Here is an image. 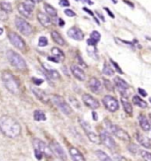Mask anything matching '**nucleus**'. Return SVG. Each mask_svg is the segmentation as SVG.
<instances>
[{
  "label": "nucleus",
  "mask_w": 151,
  "mask_h": 161,
  "mask_svg": "<svg viewBox=\"0 0 151 161\" xmlns=\"http://www.w3.org/2000/svg\"><path fill=\"white\" fill-rule=\"evenodd\" d=\"M82 100H83V103L91 109H97L100 106L98 100L95 99L94 96H92L91 95L84 94L82 96Z\"/></svg>",
  "instance_id": "16"
},
{
  "label": "nucleus",
  "mask_w": 151,
  "mask_h": 161,
  "mask_svg": "<svg viewBox=\"0 0 151 161\" xmlns=\"http://www.w3.org/2000/svg\"><path fill=\"white\" fill-rule=\"evenodd\" d=\"M31 1H32V2H33V3H34L35 5H36V4H37V3H39V2H40V0H31Z\"/></svg>",
  "instance_id": "53"
},
{
  "label": "nucleus",
  "mask_w": 151,
  "mask_h": 161,
  "mask_svg": "<svg viewBox=\"0 0 151 161\" xmlns=\"http://www.w3.org/2000/svg\"><path fill=\"white\" fill-rule=\"evenodd\" d=\"M0 8L5 13H9V12H12V6L8 2H1L0 3Z\"/></svg>",
  "instance_id": "31"
},
{
  "label": "nucleus",
  "mask_w": 151,
  "mask_h": 161,
  "mask_svg": "<svg viewBox=\"0 0 151 161\" xmlns=\"http://www.w3.org/2000/svg\"><path fill=\"white\" fill-rule=\"evenodd\" d=\"M80 123H81V126L82 127L83 130L85 131V133L87 134L88 139L94 143H96V144H99L101 141H100V137L95 134V133L93 131L91 126L88 124V122H87L84 120H80Z\"/></svg>",
  "instance_id": "9"
},
{
  "label": "nucleus",
  "mask_w": 151,
  "mask_h": 161,
  "mask_svg": "<svg viewBox=\"0 0 151 161\" xmlns=\"http://www.w3.org/2000/svg\"><path fill=\"white\" fill-rule=\"evenodd\" d=\"M35 9V4L31 0H26L25 2L19 4L18 6L19 12L26 18H32L33 11Z\"/></svg>",
  "instance_id": "7"
},
{
  "label": "nucleus",
  "mask_w": 151,
  "mask_h": 161,
  "mask_svg": "<svg viewBox=\"0 0 151 161\" xmlns=\"http://www.w3.org/2000/svg\"><path fill=\"white\" fill-rule=\"evenodd\" d=\"M140 154L145 161H151V153L146 151H141Z\"/></svg>",
  "instance_id": "35"
},
{
  "label": "nucleus",
  "mask_w": 151,
  "mask_h": 161,
  "mask_svg": "<svg viewBox=\"0 0 151 161\" xmlns=\"http://www.w3.org/2000/svg\"><path fill=\"white\" fill-rule=\"evenodd\" d=\"M31 90L33 92V94L37 97L38 99L42 102V103H44V104H47L48 102L50 101V97L49 96L41 89L36 88V87H31Z\"/></svg>",
  "instance_id": "17"
},
{
  "label": "nucleus",
  "mask_w": 151,
  "mask_h": 161,
  "mask_svg": "<svg viewBox=\"0 0 151 161\" xmlns=\"http://www.w3.org/2000/svg\"><path fill=\"white\" fill-rule=\"evenodd\" d=\"M87 44H88V46L94 47V46L96 45V44H97V43H96L94 40H93V39L89 38V39H88V40H87Z\"/></svg>",
  "instance_id": "42"
},
{
  "label": "nucleus",
  "mask_w": 151,
  "mask_h": 161,
  "mask_svg": "<svg viewBox=\"0 0 151 161\" xmlns=\"http://www.w3.org/2000/svg\"><path fill=\"white\" fill-rule=\"evenodd\" d=\"M83 10H84L85 12H87L88 13H89L90 15H92V16H94V13H93V12H91L90 10H88V8H85V7L83 8Z\"/></svg>",
  "instance_id": "49"
},
{
  "label": "nucleus",
  "mask_w": 151,
  "mask_h": 161,
  "mask_svg": "<svg viewBox=\"0 0 151 161\" xmlns=\"http://www.w3.org/2000/svg\"><path fill=\"white\" fill-rule=\"evenodd\" d=\"M65 25V21H63V19H59V26L60 27H63Z\"/></svg>",
  "instance_id": "51"
},
{
  "label": "nucleus",
  "mask_w": 151,
  "mask_h": 161,
  "mask_svg": "<svg viewBox=\"0 0 151 161\" xmlns=\"http://www.w3.org/2000/svg\"><path fill=\"white\" fill-rule=\"evenodd\" d=\"M103 74L107 76H112L114 75L113 69L112 68V66H110L107 63H104V68H103Z\"/></svg>",
  "instance_id": "32"
},
{
  "label": "nucleus",
  "mask_w": 151,
  "mask_h": 161,
  "mask_svg": "<svg viewBox=\"0 0 151 161\" xmlns=\"http://www.w3.org/2000/svg\"><path fill=\"white\" fill-rule=\"evenodd\" d=\"M69 153L73 161H86L82 153L75 147H71L69 149Z\"/></svg>",
  "instance_id": "21"
},
{
  "label": "nucleus",
  "mask_w": 151,
  "mask_h": 161,
  "mask_svg": "<svg viewBox=\"0 0 151 161\" xmlns=\"http://www.w3.org/2000/svg\"><path fill=\"white\" fill-rule=\"evenodd\" d=\"M15 26L19 32L24 35L29 37L32 33H33V29L31 27V25L29 24L28 21H26L24 19L20 18V17H16L15 19Z\"/></svg>",
  "instance_id": "8"
},
{
  "label": "nucleus",
  "mask_w": 151,
  "mask_h": 161,
  "mask_svg": "<svg viewBox=\"0 0 151 161\" xmlns=\"http://www.w3.org/2000/svg\"><path fill=\"white\" fill-rule=\"evenodd\" d=\"M59 5H60V6L66 7V6H69V5H70V3H69L68 0H60V1H59Z\"/></svg>",
  "instance_id": "43"
},
{
  "label": "nucleus",
  "mask_w": 151,
  "mask_h": 161,
  "mask_svg": "<svg viewBox=\"0 0 151 161\" xmlns=\"http://www.w3.org/2000/svg\"><path fill=\"white\" fill-rule=\"evenodd\" d=\"M51 101L63 114H66L67 116L71 115L72 113H73L72 107L67 104V102H66V100L64 99L63 96L58 95H54L51 97Z\"/></svg>",
  "instance_id": "5"
},
{
  "label": "nucleus",
  "mask_w": 151,
  "mask_h": 161,
  "mask_svg": "<svg viewBox=\"0 0 151 161\" xmlns=\"http://www.w3.org/2000/svg\"><path fill=\"white\" fill-rule=\"evenodd\" d=\"M103 104L105 106V108L112 113H115L119 109V104L118 100L110 95L105 96L103 98Z\"/></svg>",
  "instance_id": "11"
},
{
  "label": "nucleus",
  "mask_w": 151,
  "mask_h": 161,
  "mask_svg": "<svg viewBox=\"0 0 151 161\" xmlns=\"http://www.w3.org/2000/svg\"><path fill=\"white\" fill-rule=\"evenodd\" d=\"M138 92H139V94L142 95V96H148V93H147L143 89H142V88H138Z\"/></svg>",
  "instance_id": "44"
},
{
  "label": "nucleus",
  "mask_w": 151,
  "mask_h": 161,
  "mask_svg": "<svg viewBox=\"0 0 151 161\" xmlns=\"http://www.w3.org/2000/svg\"><path fill=\"white\" fill-rule=\"evenodd\" d=\"M51 38L53 39V41L58 44V45H61V46H63V45H65L66 44V41H65V39L61 37V35L57 32V31H52L51 32Z\"/></svg>",
  "instance_id": "26"
},
{
  "label": "nucleus",
  "mask_w": 151,
  "mask_h": 161,
  "mask_svg": "<svg viewBox=\"0 0 151 161\" xmlns=\"http://www.w3.org/2000/svg\"><path fill=\"white\" fill-rule=\"evenodd\" d=\"M67 36L75 41H82L84 38L83 32L81 31V29L77 28V27H73V28L68 29Z\"/></svg>",
  "instance_id": "15"
},
{
  "label": "nucleus",
  "mask_w": 151,
  "mask_h": 161,
  "mask_svg": "<svg viewBox=\"0 0 151 161\" xmlns=\"http://www.w3.org/2000/svg\"><path fill=\"white\" fill-rule=\"evenodd\" d=\"M0 131L9 138H16L21 133V127L12 117L4 115L0 118Z\"/></svg>",
  "instance_id": "1"
},
{
  "label": "nucleus",
  "mask_w": 151,
  "mask_h": 161,
  "mask_svg": "<svg viewBox=\"0 0 151 161\" xmlns=\"http://www.w3.org/2000/svg\"><path fill=\"white\" fill-rule=\"evenodd\" d=\"M95 13H96V14H97V15L99 16V18H100V19H102L103 21H105V19H104V15H102V14H101L100 12H95Z\"/></svg>",
  "instance_id": "46"
},
{
  "label": "nucleus",
  "mask_w": 151,
  "mask_h": 161,
  "mask_svg": "<svg viewBox=\"0 0 151 161\" xmlns=\"http://www.w3.org/2000/svg\"><path fill=\"white\" fill-rule=\"evenodd\" d=\"M136 140L140 144H142V146H144L145 148H150L151 142L147 136H144L141 133H137L136 134Z\"/></svg>",
  "instance_id": "23"
},
{
  "label": "nucleus",
  "mask_w": 151,
  "mask_h": 161,
  "mask_svg": "<svg viewBox=\"0 0 151 161\" xmlns=\"http://www.w3.org/2000/svg\"><path fill=\"white\" fill-rule=\"evenodd\" d=\"M128 150H129V152H132V154H137L138 152H141L140 148H139L136 144H134V143H131V144L128 146Z\"/></svg>",
  "instance_id": "34"
},
{
  "label": "nucleus",
  "mask_w": 151,
  "mask_h": 161,
  "mask_svg": "<svg viewBox=\"0 0 151 161\" xmlns=\"http://www.w3.org/2000/svg\"><path fill=\"white\" fill-rule=\"evenodd\" d=\"M95 155L100 161H113L106 153L103 151H96Z\"/></svg>",
  "instance_id": "29"
},
{
  "label": "nucleus",
  "mask_w": 151,
  "mask_h": 161,
  "mask_svg": "<svg viewBox=\"0 0 151 161\" xmlns=\"http://www.w3.org/2000/svg\"><path fill=\"white\" fill-rule=\"evenodd\" d=\"M37 19L38 21L45 28L50 27V24H51V20L50 19V17L48 16L47 14H45L43 12H39L37 13Z\"/></svg>",
  "instance_id": "22"
},
{
  "label": "nucleus",
  "mask_w": 151,
  "mask_h": 161,
  "mask_svg": "<svg viewBox=\"0 0 151 161\" xmlns=\"http://www.w3.org/2000/svg\"><path fill=\"white\" fill-rule=\"evenodd\" d=\"M65 14H66V16H68V17H74L76 15L75 12L71 9L65 10Z\"/></svg>",
  "instance_id": "41"
},
{
  "label": "nucleus",
  "mask_w": 151,
  "mask_h": 161,
  "mask_svg": "<svg viewBox=\"0 0 151 161\" xmlns=\"http://www.w3.org/2000/svg\"><path fill=\"white\" fill-rule=\"evenodd\" d=\"M121 103H122L124 111L128 114V115H132V107L131 103L129 102V100L127 99L126 96H122L121 97Z\"/></svg>",
  "instance_id": "24"
},
{
  "label": "nucleus",
  "mask_w": 151,
  "mask_h": 161,
  "mask_svg": "<svg viewBox=\"0 0 151 161\" xmlns=\"http://www.w3.org/2000/svg\"><path fill=\"white\" fill-rule=\"evenodd\" d=\"M88 88H89V89L92 92H94V93H99V92H101L103 87H102L101 82L98 79L94 78V77H92L88 81Z\"/></svg>",
  "instance_id": "19"
},
{
  "label": "nucleus",
  "mask_w": 151,
  "mask_h": 161,
  "mask_svg": "<svg viewBox=\"0 0 151 161\" xmlns=\"http://www.w3.org/2000/svg\"><path fill=\"white\" fill-rule=\"evenodd\" d=\"M112 2H113V4H117V1L116 0H112Z\"/></svg>",
  "instance_id": "55"
},
{
  "label": "nucleus",
  "mask_w": 151,
  "mask_h": 161,
  "mask_svg": "<svg viewBox=\"0 0 151 161\" xmlns=\"http://www.w3.org/2000/svg\"><path fill=\"white\" fill-rule=\"evenodd\" d=\"M44 9H45V12L51 17H56L57 15V11L53 6H51L50 5L45 4L44 5Z\"/></svg>",
  "instance_id": "30"
},
{
  "label": "nucleus",
  "mask_w": 151,
  "mask_h": 161,
  "mask_svg": "<svg viewBox=\"0 0 151 161\" xmlns=\"http://www.w3.org/2000/svg\"><path fill=\"white\" fill-rule=\"evenodd\" d=\"M51 53H52V57H49V59L51 60V61H54L56 63H58L60 61H63L65 59V54L64 52L59 49V48L57 47H53L51 49Z\"/></svg>",
  "instance_id": "18"
},
{
  "label": "nucleus",
  "mask_w": 151,
  "mask_h": 161,
  "mask_svg": "<svg viewBox=\"0 0 151 161\" xmlns=\"http://www.w3.org/2000/svg\"><path fill=\"white\" fill-rule=\"evenodd\" d=\"M150 121H151V118H150Z\"/></svg>",
  "instance_id": "57"
},
{
  "label": "nucleus",
  "mask_w": 151,
  "mask_h": 161,
  "mask_svg": "<svg viewBox=\"0 0 151 161\" xmlns=\"http://www.w3.org/2000/svg\"><path fill=\"white\" fill-rule=\"evenodd\" d=\"M149 101H150V102H151V97H150V98H149Z\"/></svg>",
  "instance_id": "56"
},
{
  "label": "nucleus",
  "mask_w": 151,
  "mask_h": 161,
  "mask_svg": "<svg viewBox=\"0 0 151 161\" xmlns=\"http://www.w3.org/2000/svg\"><path fill=\"white\" fill-rule=\"evenodd\" d=\"M125 3H126L127 5H129V6H131V7H133L134 5H133V4L132 3H131V2H129V1H127V0H123Z\"/></svg>",
  "instance_id": "50"
},
{
  "label": "nucleus",
  "mask_w": 151,
  "mask_h": 161,
  "mask_svg": "<svg viewBox=\"0 0 151 161\" xmlns=\"http://www.w3.org/2000/svg\"><path fill=\"white\" fill-rule=\"evenodd\" d=\"M33 146L35 150V156L38 160H41L43 156L50 158L53 154L50 150V145H48L47 143H45L43 141L38 138H35L33 140Z\"/></svg>",
  "instance_id": "3"
},
{
  "label": "nucleus",
  "mask_w": 151,
  "mask_h": 161,
  "mask_svg": "<svg viewBox=\"0 0 151 161\" xmlns=\"http://www.w3.org/2000/svg\"><path fill=\"white\" fill-rule=\"evenodd\" d=\"M110 61H111V63L114 66V67H115V69L117 70V72L118 73V74H120V75H123V71L122 69L120 68V66H118V63H116L115 61H113L112 59H110Z\"/></svg>",
  "instance_id": "39"
},
{
  "label": "nucleus",
  "mask_w": 151,
  "mask_h": 161,
  "mask_svg": "<svg viewBox=\"0 0 151 161\" xmlns=\"http://www.w3.org/2000/svg\"><path fill=\"white\" fill-rule=\"evenodd\" d=\"M90 38L94 40L96 43H98V42L100 41V39H101V35H100V33H99L98 31L94 30V31L90 34Z\"/></svg>",
  "instance_id": "36"
},
{
  "label": "nucleus",
  "mask_w": 151,
  "mask_h": 161,
  "mask_svg": "<svg viewBox=\"0 0 151 161\" xmlns=\"http://www.w3.org/2000/svg\"><path fill=\"white\" fill-rule=\"evenodd\" d=\"M132 103L135 104V105L141 107V108H146L148 106V104L143 99H142L138 95L133 96V97H132Z\"/></svg>",
  "instance_id": "27"
},
{
  "label": "nucleus",
  "mask_w": 151,
  "mask_h": 161,
  "mask_svg": "<svg viewBox=\"0 0 151 161\" xmlns=\"http://www.w3.org/2000/svg\"><path fill=\"white\" fill-rule=\"evenodd\" d=\"M50 147L52 153L55 154L59 159H61L62 161H67V156L66 152L58 142L56 141H52L50 143Z\"/></svg>",
  "instance_id": "12"
},
{
  "label": "nucleus",
  "mask_w": 151,
  "mask_h": 161,
  "mask_svg": "<svg viewBox=\"0 0 151 161\" xmlns=\"http://www.w3.org/2000/svg\"><path fill=\"white\" fill-rule=\"evenodd\" d=\"M71 71L73 75L75 77L76 79H78L81 82H83L86 80V75L84 71L80 67V66H76V65H73L71 66Z\"/></svg>",
  "instance_id": "20"
},
{
  "label": "nucleus",
  "mask_w": 151,
  "mask_h": 161,
  "mask_svg": "<svg viewBox=\"0 0 151 161\" xmlns=\"http://www.w3.org/2000/svg\"><path fill=\"white\" fill-rule=\"evenodd\" d=\"M38 45L40 47H45L48 45V39L45 37H41L38 40Z\"/></svg>",
  "instance_id": "37"
},
{
  "label": "nucleus",
  "mask_w": 151,
  "mask_h": 161,
  "mask_svg": "<svg viewBox=\"0 0 151 161\" xmlns=\"http://www.w3.org/2000/svg\"><path fill=\"white\" fill-rule=\"evenodd\" d=\"M83 3H86V4H88V5H93L94 3L91 1V0H81Z\"/></svg>",
  "instance_id": "48"
},
{
  "label": "nucleus",
  "mask_w": 151,
  "mask_h": 161,
  "mask_svg": "<svg viewBox=\"0 0 151 161\" xmlns=\"http://www.w3.org/2000/svg\"><path fill=\"white\" fill-rule=\"evenodd\" d=\"M104 10H105V11H106V12H108V14H109V15H110V16H111V17H112V19H114V18H115V15H114L113 13L112 12V11L109 9V8H107V7H104Z\"/></svg>",
  "instance_id": "45"
},
{
  "label": "nucleus",
  "mask_w": 151,
  "mask_h": 161,
  "mask_svg": "<svg viewBox=\"0 0 151 161\" xmlns=\"http://www.w3.org/2000/svg\"><path fill=\"white\" fill-rule=\"evenodd\" d=\"M1 79L10 93L13 95H19L20 93V84L19 80L9 71H4L1 75Z\"/></svg>",
  "instance_id": "2"
},
{
  "label": "nucleus",
  "mask_w": 151,
  "mask_h": 161,
  "mask_svg": "<svg viewBox=\"0 0 151 161\" xmlns=\"http://www.w3.org/2000/svg\"><path fill=\"white\" fill-rule=\"evenodd\" d=\"M99 137H100L101 142H103L107 148H109L110 150H112V151L116 149L117 144H116L113 138L110 135V134L107 131H102Z\"/></svg>",
  "instance_id": "13"
},
{
  "label": "nucleus",
  "mask_w": 151,
  "mask_h": 161,
  "mask_svg": "<svg viewBox=\"0 0 151 161\" xmlns=\"http://www.w3.org/2000/svg\"><path fill=\"white\" fill-rule=\"evenodd\" d=\"M6 57L10 62V64L13 67H15L19 71H25L27 69V63L25 59L19 55V53L15 52L12 50H8L6 51Z\"/></svg>",
  "instance_id": "4"
},
{
  "label": "nucleus",
  "mask_w": 151,
  "mask_h": 161,
  "mask_svg": "<svg viewBox=\"0 0 151 161\" xmlns=\"http://www.w3.org/2000/svg\"><path fill=\"white\" fill-rule=\"evenodd\" d=\"M48 75L53 80L60 79V75L57 70H48Z\"/></svg>",
  "instance_id": "33"
},
{
  "label": "nucleus",
  "mask_w": 151,
  "mask_h": 161,
  "mask_svg": "<svg viewBox=\"0 0 151 161\" xmlns=\"http://www.w3.org/2000/svg\"><path fill=\"white\" fill-rule=\"evenodd\" d=\"M8 38H9L10 43L14 46L15 48H17L19 51H26V43L22 38L19 37L18 34L14 33V32H11L8 34Z\"/></svg>",
  "instance_id": "10"
},
{
  "label": "nucleus",
  "mask_w": 151,
  "mask_h": 161,
  "mask_svg": "<svg viewBox=\"0 0 151 161\" xmlns=\"http://www.w3.org/2000/svg\"><path fill=\"white\" fill-rule=\"evenodd\" d=\"M3 32H4V29H2V28H0V36L3 34Z\"/></svg>",
  "instance_id": "54"
},
{
  "label": "nucleus",
  "mask_w": 151,
  "mask_h": 161,
  "mask_svg": "<svg viewBox=\"0 0 151 161\" xmlns=\"http://www.w3.org/2000/svg\"><path fill=\"white\" fill-rule=\"evenodd\" d=\"M114 83H115V85L117 87V89H118V91H119L124 96H126L127 89H129L128 83H127L125 80L121 79L120 77H115V78H114Z\"/></svg>",
  "instance_id": "14"
},
{
  "label": "nucleus",
  "mask_w": 151,
  "mask_h": 161,
  "mask_svg": "<svg viewBox=\"0 0 151 161\" xmlns=\"http://www.w3.org/2000/svg\"><path fill=\"white\" fill-rule=\"evenodd\" d=\"M93 116H94V117H93V118H94V121H97V114H95V113H93Z\"/></svg>",
  "instance_id": "52"
},
{
  "label": "nucleus",
  "mask_w": 151,
  "mask_h": 161,
  "mask_svg": "<svg viewBox=\"0 0 151 161\" xmlns=\"http://www.w3.org/2000/svg\"><path fill=\"white\" fill-rule=\"evenodd\" d=\"M139 122H140V126L142 129L146 132L150 130V123L149 122L148 119L144 116V115H140L139 116Z\"/></svg>",
  "instance_id": "25"
},
{
  "label": "nucleus",
  "mask_w": 151,
  "mask_h": 161,
  "mask_svg": "<svg viewBox=\"0 0 151 161\" xmlns=\"http://www.w3.org/2000/svg\"><path fill=\"white\" fill-rule=\"evenodd\" d=\"M104 84H105V87L107 88L108 90H111V91L113 90V87L112 85V83L110 82V81H108V80H106V79H104Z\"/></svg>",
  "instance_id": "40"
},
{
  "label": "nucleus",
  "mask_w": 151,
  "mask_h": 161,
  "mask_svg": "<svg viewBox=\"0 0 151 161\" xmlns=\"http://www.w3.org/2000/svg\"><path fill=\"white\" fill-rule=\"evenodd\" d=\"M88 54H89L91 57H93L94 58H95V59L98 58L97 52H96V49H95V48H92V49H88Z\"/></svg>",
  "instance_id": "38"
},
{
  "label": "nucleus",
  "mask_w": 151,
  "mask_h": 161,
  "mask_svg": "<svg viewBox=\"0 0 151 161\" xmlns=\"http://www.w3.org/2000/svg\"><path fill=\"white\" fill-rule=\"evenodd\" d=\"M34 120L36 121H46V115L44 114V112H43L42 110H36L34 112Z\"/></svg>",
  "instance_id": "28"
},
{
  "label": "nucleus",
  "mask_w": 151,
  "mask_h": 161,
  "mask_svg": "<svg viewBox=\"0 0 151 161\" xmlns=\"http://www.w3.org/2000/svg\"><path fill=\"white\" fill-rule=\"evenodd\" d=\"M117 159H118V161H127L125 158H124V157H120V156H118V157H117Z\"/></svg>",
  "instance_id": "47"
},
{
  "label": "nucleus",
  "mask_w": 151,
  "mask_h": 161,
  "mask_svg": "<svg viewBox=\"0 0 151 161\" xmlns=\"http://www.w3.org/2000/svg\"><path fill=\"white\" fill-rule=\"evenodd\" d=\"M107 126H108V129L110 130V132L112 133L117 138L122 140L124 142H130L131 141V137L128 135V133L125 132L121 128H119L116 125H113V124H111V122L107 124Z\"/></svg>",
  "instance_id": "6"
}]
</instances>
